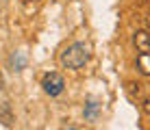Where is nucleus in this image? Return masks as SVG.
I'll return each instance as SVG.
<instances>
[{
  "label": "nucleus",
  "mask_w": 150,
  "mask_h": 130,
  "mask_svg": "<svg viewBox=\"0 0 150 130\" xmlns=\"http://www.w3.org/2000/svg\"><path fill=\"white\" fill-rule=\"evenodd\" d=\"M133 46L137 52H150V33L146 28H139L133 33Z\"/></svg>",
  "instance_id": "nucleus-3"
},
{
  "label": "nucleus",
  "mask_w": 150,
  "mask_h": 130,
  "mask_svg": "<svg viewBox=\"0 0 150 130\" xmlns=\"http://www.w3.org/2000/svg\"><path fill=\"white\" fill-rule=\"evenodd\" d=\"M91 59V46L85 41H74L68 46L59 56V63L65 70H81L83 65H87V61Z\"/></svg>",
  "instance_id": "nucleus-1"
},
{
  "label": "nucleus",
  "mask_w": 150,
  "mask_h": 130,
  "mask_svg": "<svg viewBox=\"0 0 150 130\" xmlns=\"http://www.w3.org/2000/svg\"><path fill=\"white\" fill-rule=\"evenodd\" d=\"M0 124L2 126H11L13 124V111L9 102H0Z\"/></svg>",
  "instance_id": "nucleus-4"
},
{
  "label": "nucleus",
  "mask_w": 150,
  "mask_h": 130,
  "mask_svg": "<svg viewBox=\"0 0 150 130\" xmlns=\"http://www.w3.org/2000/svg\"><path fill=\"white\" fill-rule=\"evenodd\" d=\"M30 2H37V0H30Z\"/></svg>",
  "instance_id": "nucleus-8"
},
{
  "label": "nucleus",
  "mask_w": 150,
  "mask_h": 130,
  "mask_svg": "<svg viewBox=\"0 0 150 130\" xmlns=\"http://www.w3.org/2000/svg\"><path fill=\"white\" fill-rule=\"evenodd\" d=\"M137 70L144 76H150V52H139L137 54Z\"/></svg>",
  "instance_id": "nucleus-5"
},
{
  "label": "nucleus",
  "mask_w": 150,
  "mask_h": 130,
  "mask_svg": "<svg viewBox=\"0 0 150 130\" xmlns=\"http://www.w3.org/2000/svg\"><path fill=\"white\" fill-rule=\"evenodd\" d=\"M4 87V78H2V72H0V89Z\"/></svg>",
  "instance_id": "nucleus-7"
},
{
  "label": "nucleus",
  "mask_w": 150,
  "mask_h": 130,
  "mask_svg": "<svg viewBox=\"0 0 150 130\" xmlns=\"http://www.w3.org/2000/svg\"><path fill=\"white\" fill-rule=\"evenodd\" d=\"M144 108H146V113H150V98H148V100H144Z\"/></svg>",
  "instance_id": "nucleus-6"
},
{
  "label": "nucleus",
  "mask_w": 150,
  "mask_h": 130,
  "mask_svg": "<svg viewBox=\"0 0 150 130\" xmlns=\"http://www.w3.org/2000/svg\"><path fill=\"white\" fill-rule=\"evenodd\" d=\"M41 87H44V91L48 93V96H61L63 93V87H65V80L61 74H57V72H50V74L44 76V82H41Z\"/></svg>",
  "instance_id": "nucleus-2"
}]
</instances>
